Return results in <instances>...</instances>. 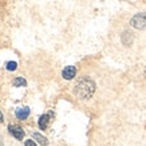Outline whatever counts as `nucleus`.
Returning a JSON list of instances; mask_svg holds the SVG:
<instances>
[{"instance_id": "nucleus-12", "label": "nucleus", "mask_w": 146, "mask_h": 146, "mask_svg": "<svg viewBox=\"0 0 146 146\" xmlns=\"http://www.w3.org/2000/svg\"><path fill=\"white\" fill-rule=\"evenodd\" d=\"M0 146H4L3 145V139H1V138H0Z\"/></svg>"}, {"instance_id": "nucleus-2", "label": "nucleus", "mask_w": 146, "mask_h": 146, "mask_svg": "<svg viewBox=\"0 0 146 146\" xmlns=\"http://www.w3.org/2000/svg\"><path fill=\"white\" fill-rule=\"evenodd\" d=\"M131 26L137 30H143L146 28V13L141 12V13H137L133 19H131Z\"/></svg>"}, {"instance_id": "nucleus-1", "label": "nucleus", "mask_w": 146, "mask_h": 146, "mask_svg": "<svg viewBox=\"0 0 146 146\" xmlns=\"http://www.w3.org/2000/svg\"><path fill=\"white\" fill-rule=\"evenodd\" d=\"M94 91H95V83L89 78H83L75 84L74 94L79 99H89L93 97Z\"/></svg>"}, {"instance_id": "nucleus-13", "label": "nucleus", "mask_w": 146, "mask_h": 146, "mask_svg": "<svg viewBox=\"0 0 146 146\" xmlns=\"http://www.w3.org/2000/svg\"><path fill=\"white\" fill-rule=\"evenodd\" d=\"M145 75H146V67H145Z\"/></svg>"}, {"instance_id": "nucleus-5", "label": "nucleus", "mask_w": 146, "mask_h": 146, "mask_svg": "<svg viewBox=\"0 0 146 146\" xmlns=\"http://www.w3.org/2000/svg\"><path fill=\"white\" fill-rule=\"evenodd\" d=\"M75 75H76V68L74 66H67L66 68L62 71V76L64 78V79H67V80L72 79Z\"/></svg>"}, {"instance_id": "nucleus-9", "label": "nucleus", "mask_w": 146, "mask_h": 146, "mask_svg": "<svg viewBox=\"0 0 146 146\" xmlns=\"http://www.w3.org/2000/svg\"><path fill=\"white\" fill-rule=\"evenodd\" d=\"M16 67H18V63L16 62H7L5 63V68L8 71H15Z\"/></svg>"}, {"instance_id": "nucleus-8", "label": "nucleus", "mask_w": 146, "mask_h": 146, "mask_svg": "<svg viewBox=\"0 0 146 146\" xmlns=\"http://www.w3.org/2000/svg\"><path fill=\"white\" fill-rule=\"evenodd\" d=\"M13 86H15V87H23V86H27V82L23 79V78L19 76V78H16V79L13 80Z\"/></svg>"}, {"instance_id": "nucleus-6", "label": "nucleus", "mask_w": 146, "mask_h": 146, "mask_svg": "<svg viewBox=\"0 0 146 146\" xmlns=\"http://www.w3.org/2000/svg\"><path fill=\"white\" fill-rule=\"evenodd\" d=\"M15 115H16V118L18 119H27L28 118V115H30V109L27 106L24 107H19V109H16V111H15Z\"/></svg>"}, {"instance_id": "nucleus-4", "label": "nucleus", "mask_w": 146, "mask_h": 146, "mask_svg": "<svg viewBox=\"0 0 146 146\" xmlns=\"http://www.w3.org/2000/svg\"><path fill=\"white\" fill-rule=\"evenodd\" d=\"M52 117H54V113H52V111H50L48 114H43V115H42V117L39 118V127L42 129V130H46Z\"/></svg>"}, {"instance_id": "nucleus-11", "label": "nucleus", "mask_w": 146, "mask_h": 146, "mask_svg": "<svg viewBox=\"0 0 146 146\" xmlns=\"http://www.w3.org/2000/svg\"><path fill=\"white\" fill-rule=\"evenodd\" d=\"M4 121V117H3V113L0 111V122H3Z\"/></svg>"}, {"instance_id": "nucleus-10", "label": "nucleus", "mask_w": 146, "mask_h": 146, "mask_svg": "<svg viewBox=\"0 0 146 146\" xmlns=\"http://www.w3.org/2000/svg\"><path fill=\"white\" fill-rule=\"evenodd\" d=\"M24 146H36V143L32 139H27L26 142H24Z\"/></svg>"}, {"instance_id": "nucleus-3", "label": "nucleus", "mask_w": 146, "mask_h": 146, "mask_svg": "<svg viewBox=\"0 0 146 146\" xmlns=\"http://www.w3.org/2000/svg\"><path fill=\"white\" fill-rule=\"evenodd\" d=\"M8 131H9V134H11L12 137H15L16 139H23V137H24V130H23L20 126H18V125H9Z\"/></svg>"}, {"instance_id": "nucleus-7", "label": "nucleus", "mask_w": 146, "mask_h": 146, "mask_svg": "<svg viewBox=\"0 0 146 146\" xmlns=\"http://www.w3.org/2000/svg\"><path fill=\"white\" fill-rule=\"evenodd\" d=\"M32 137H34V139H36V141L39 142L40 145H43V146H47V145H48V141H47V138L43 137L42 134L34 133V134H32Z\"/></svg>"}]
</instances>
